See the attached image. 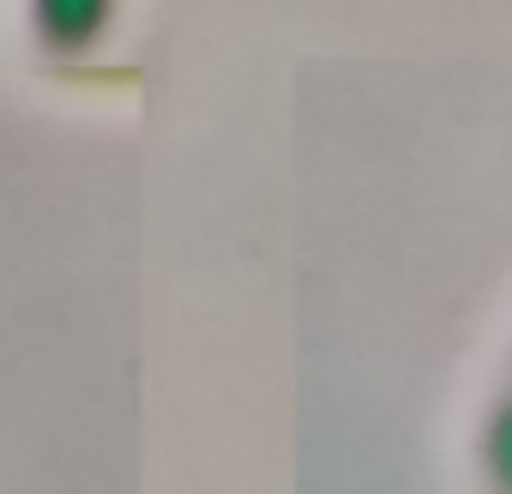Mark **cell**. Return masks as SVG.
Instances as JSON below:
<instances>
[{
  "label": "cell",
  "instance_id": "cell-1",
  "mask_svg": "<svg viewBox=\"0 0 512 494\" xmlns=\"http://www.w3.org/2000/svg\"><path fill=\"white\" fill-rule=\"evenodd\" d=\"M488 452H494V470H500V482L512 488V404L500 410V422H494V446H488Z\"/></svg>",
  "mask_w": 512,
  "mask_h": 494
}]
</instances>
